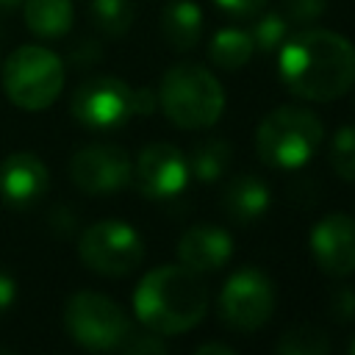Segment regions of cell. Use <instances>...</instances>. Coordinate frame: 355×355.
Segmentation results:
<instances>
[{
	"mask_svg": "<svg viewBox=\"0 0 355 355\" xmlns=\"http://www.w3.org/2000/svg\"><path fill=\"white\" fill-rule=\"evenodd\" d=\"M277 69L294 97L330 103L355 86V44L336 31L305 28L280 44Z\"/></svg>",
	"mask_w": 355,
	"mask_h": 355,
	"instance_id": "obj_1",
	"label": "cell"
},
{
	"mask_svg": "<svg viewBox=\"0 0 355 355\" xmlns=\"http://www.w3.org/2000/svg\"><path fill=\"white\" fill-rule=\"evenodd\" d=\"M136 319L158 333L178 336L197 327L208 311V291L197 272L178 263H164L147 272L133 291Z\"/></svg>",
	"mask_w": 355,
	"mask_h": 355,
	"instance_id": "obj_2",
	"label": "cell"
},
{
	"mask_svg": "<svg viewBox=\"0 0 355 355\" xmlns=\"http://www.w3.org/2000/svg\"><path fill=\"white\" fill-rule=\"evenodd\" d=\"M158 105L164 116L183 130H205L225 111V92L214 72L200 64H175L158 83Z\"/></svg>",
	"mask_w": 355,
	"mask_h": 355,
	"instance_id": "obj_3",
	"label": "cell"
},
{
	"mask_svg": "<svg viewBox=\"0 0 355 355\" xmlns=\"http://www.w3.org/2000/svg\"><path fill=\"white\" fill-rule=\"evenodd\" d=\"M324 139V125L313 111L283 105L266 114L255 130V153L275 169L305 166Z\"/></svg>",
	"mask_w": 355,
	"mask_h": 355,
	"instance_id": "obj_4",
	"label": "cell"
},
{
	"mask_svg": "<svg viewBox=\"0 0 355 355\" xmlns=\"http://www.w3.org/2000/svg\"><path fill=\"white\" fill-rule=\"evenodd\" d=\"M3 89L17 108L42 111L64 89V64L42 44H22L3 64Z\"/></svg>",
	"mask_w": 355,
	"mask_h": 355,
	"instance_id": "obj_5",
	"label": "cell"
},
{
	"mask_svg": "<svg viewBox=\"0 0 355 355\" xmlns=\"http://www.w3.org/2000/svg\"><path fill=\"white\" fill-rule=\"evenodd\" d=\"M64 327L75 344L92 352L119 349L122 338L130 330L125 311L97 291H78L67 300Z\"/></svg>",
	"mask_w": 355,
	"mask_h": 355,
	"instance_id": "obj_6",
	"label": "cell"
},
{
	"mask_svg": "<svg viewBox=\"0 0 355 355\" xmlns=\"http://www.w3.org/2000/svg\"><path fill=\"white\" fill-rule=\"evenodd\" d=\"M80 261L105 277L130 275L144 258V241L136 227L122 219H100L80 233L78 241Z\"/></svg>",
	"mask_w": 355,
	"mask_h": 355,
	"instance_id": "obj_7",
	"label": "cell"
},
{
	"mask_svg": "<svg viewBox=\"0 0 355 355\" xmlns=\"http://www.w3.org/2000/svg\"><path fill=\"white\" fill-rule=\"evenodd\" d=\"M272 311H275V286L261 269L241 266L227 277L219 294V316L227 327L239 333H255L269 322Z\"/></svg>",
	"mask_w": 355,
	"mask_h": 355,
	"instance_id": "obj_8",
	"label": "cell"
},
{
	"mask_svg": "<svg viewBox=\"0 0 355 355\" xmlns=\"http://www.w3.org/2000/svg\"><path fill=\"white\" fill-rule=\"evenodd\" d=\"M72 116L94 133H111L116 128H122L133 114V89L111 75H97L83 80L69 103Z\"/></svg>",
	"mask_w": 355,
	"mask_h": 355,
	"instance_id": "obj_9",
	"label": "cell"
},
{
	"mask_svg": "<svg viewBox=\"0 0 355 355\" xmlns=\"http://www.w3.org/2000/svg\"><path fill=\"white\" fill-rule=\"evenodd\" d=\"M69 178L86 194H111L130 183L133 161L119 144H89L72 155Z\"/></svg>",
	"mask_w": 355,
	"mask_h": 355,
	"instance_id": "obj_10",
	"label": "cell"
},
{
	"mask_svg": "<svg viewBox=\"0 0 355 355\" xmlns=\"http://www.w3.org/2000/svg\"><path fill=\"white\" fill-rule=\"evenodd\" d=\"M189 158L166 141L147 144L133 164V183L147 200H172L189 183Z\"/></svg>",
	"mask_w": 355,
	"mask_h": 355,
	"instance_id": "obj_11",
	"label": "cell"
},
{
	"mask_svg": "<svg viewBox=\"0 0 355 355\" xmlns=\"http://www.w3.org/2000/svg\"><path fill=\"white\" fill-rule=\"evenodd\" d=\"M313 263L330 277H347L355 272V219L349 214H327L311 230Z\"/></svg>",
	"mask_w": 355,
	"mask_h": 355,
	"instance_id": "obj_12",
	"label": "cell"
},
{
	"mask_svg": "<svg viewBox=\"0 0 355 355\" xmlns=\"http://www.w3.org/2000/svg\"><path fill=\"white\" fill-rule=\"evenodd\" d=\"M50 172L33 153H11L0 161V200L11 208H28L47 194Z\"/></svg>",
	"mask_w": 355,
	"mask_h": 355,
	"instance_id": "obj_13",
	"label": "cell"
},
{
	"mask_svg": "<svg viewBox=\"0 0 355 355\" xmlns=\"http://www.w3.org/2000/svg\"><path fill=\"white\" fill-rule=\"evenodd\" d=\"M233 255V239L216 225H194L178 241V258L197 275L219 272Z\"/></svg>",
	"mask_w": 355,
	"mask_h": 355,
	"instance_id": "obj_14",
	"label": "cell"
},
{
	"mask_svg": "<svg viewBox=\"0 0 355 355\" xmlns=\"http://www.w3.org/2000/svg\"><path fill=\"white\" fill-rule=\"evenodd\" d=\"M269 202H272V191L258 175H236L233 180H227L222 191V208L239 225L258 222L266 214Z\"/></svg>",
	"mask_w": 355,
	"mask_h": 355,
	"instance_id": "obj_15",
	"label": "cell"
},
{
	"mask_svg": "<svg viewBox=\"0 0 355 355\" xmlns=\"http://www.w3.org/2000/svg\"><path fill=\"white\" fill-rule=\"evenodd\" d=\"M161 33L172 50H194L202 36V8L194 0H172L161 14Z\"/></svg>",
	"mask_w": 355,
	"mask_h": 355,
	"instance_id": "obj_16",
	"label": "cell"
},
{
	"mask_svg": "<svg viewBox=\"0 0 355 355\" xmlns=\"http://www.w3.org/2000/svg\"><path fill=\"white\" fill-rule=\"evenodd\" d=\"M25 25L42 39H58L72 28V0H22Z\"/></svg>",
	"mask_w": 355,
	"mask_h": 355,
	"instance_id": "obj_17",
	"label": "cell"
},
{
	"mask_svg": "<svg viewBox=\"0 0 355 355\" xmlns=\"http://www.w3.org/2000/svg\"><path fill=\"white\" fill-rule=\"evenodd\" d=\"M252 53H255V44H252L250 31H244V28H222L214 33V39L208 44L211 61L225 72H236L244 64H250Z\"/></svg>",
	"mask_w": 355,
	"mask_h": 355,
	"instance_id": "obj_18",
	"label": "cell"
},
{
	"mask_svg": "<svg viewBox=\"0 0 355 355\" xmlns=\"http://www.w3.org/2000/svg\"><path fill=\"white\" fill-rule=\"evenodd\" d=\"M230 144L225 139H205L191 150L189 175L200 183H216L230 166Z\"/></svg>",
	"mask_w": 355,
	"mask_h": 355,
	"instance_id": "obj_19",
	"label": "cell"
},
{
	"mask_svg": "<svg viewBox=\"0 0 355 355\" xmlns=\"http://www.w3.org/2000/svg\"><path fill=\"white\" fill-rule=\"evenodd\" d=\"M275 349L280 355H324L330 349V338L316 324H294L277 338Z\"/></svg>",
	"mask_w": 355,
	"mask_h": 355,
	"instance_id": "obj_20",
	"label": "cell"
},
{
	"mask_svg": "<svg viewBox=\"0 0 355 355\" xmlns=\"http://www.w3.org/2000/svg\"><path fill=\"white\" fill-rule=\"evenodd\" d=\"M94 25L108 36H122L130 31L136 8L130 0H92L89 6Z\"/></svg>",
	"mask_w": 355,
	"mask_h": 355,
	"instance_id": "obj_21",
	"label": "cell"
},
{
	"mask_svg": "<svg viewBox=\"0 0 355 355\" xmlns=\"http://www.w3.org/2000/svg\"><path fill=\"white\" fill-rule=\"evenodd\" d=\"M288 19L283 17V11H266L255 19L250 36H252V44L255 50L261 53H275L280 50V44L288 39Z\"/></svg>",
	"mask_w": 355,
	"mask_h": 355,
	"instance_id": "obj_22",
	"label": "cell"
},
{
	"mask_svg": "<svg viewBox=\"0 0 355 355\" xmlns=\"http://www.w3.org/2000/svg\"><path fill=\"white\" fill-rule=\"evenodd\" d=\"M330 166L344 183H355V125L336 130L330 141Z\"/></svg>",
	"mask_w": 355,
	"mask_h": 355,
	"instance_id": "obj_23",
	"label": "cell"
},
{
	"mask_svg": "<svg viewBox=\"0 0 355 355\" xmlns=\"http://www.w3.org/2000/svg\"><path fill=\"white\" fill-rule=\"evenodd\" d=\"M119 349L130 352V355H155V352H166V344H164V336H158L153 330H147V333L128 330V336L122 338Z\"/></svg>",
	"mask_w": 355,
	"mask_h": 355,
	"instance_id": "obj_24",
	"label": "cell"
},
{
	"mask_svg": "<svg viewBox=\"0 0 355 355\" xmlns=\"http://www.w3.org/2000/svg\"><path fill=\"white\" fill-rule=\"evenodd\" d=\"M327 0H283V17L294 25L316 22L324 14Z\"/></svg>",
	"mask_w": 355,
	"mask_h": 355,
	"instance_id": "obj_25",
	"label": "cell"
},
{
	"mask_svg": "<svg viewBox=\"0 0 355 355\" xmlns=\"http://www.w3.org/2000/svg\"><path fill=\"white\" fill-rule=\"evenodd\" d=\"M330 308H333V316L341 319V322L355 319V291H352L349 286H341V288L333 294Z\"/></svg>",
	"mask_w": 355,
	"mask_h": 355,
	"instance_id": "obj_26",
	"label": "cell"
},
{
	"mask_svg": "<svg viewBox=\"0 0 355 355\" xmlns=\"http://www.w3.org/2000/svg\"><path fill=\"white\" fill-rule=\"evenodd\" d=\"M225 14H230V17H255V14H261V8L266 6V0H214Z\"/></svg>",
	"mask_w": 355,
	"mask_h": 355,
	"instance_id": "obj_27",
	"label": "cell"
},
{
	"mask_svg": "<svg viewBox=\"0 0 355 355\" xmlns=\"http://www.w3.org/2000/svg\"><path fill=\"white\" fill-rule=\"evenodd\" d=\"M14 300H17V280L6 269H0V316L14 305Z\"/></svg>",
	"mask_w": 355,
	"mask_h": 355,
	"instance_id": "obj_28",
	"label": "cell"
},
{
	"mask_svg": "<svg viewBox=\"0 0 355 355\" xmlns=\"http://www.w3.org/2000/svg\"><path fill=\"white\" fill-rule=\"evenodd\" d=\"M194 352H197V355H211V352H216V355H233L236 349H233L230 344H219V341H211V344H200Z\"/></svg>",
	"mask_w": 355,
	"mask_h": 355,
	"instance_id": "obj_29",
	"label": "cell"
},
{
	"mask_svg": "<svg viewBox=\"0 0 355 355\" xmlns=\"http://www.w3.org/2000/svg\"><path fill=\"white\" fill-rule=\"evenodd\" d=\"M22 0H0V8H17Z\"/></svg>",
	"mask_w": 355,
	"mask_h": 355,
	"instance_id": "obj_30",
	"label": "cell"
},
{
	"mask_svg": "<svg viewBox=\"0 0 355 355\" xmlns=\"http://www.w3.org/2000/svg\"><path fill=\"white\" fill-rule=\"evenodd\" d=\"M349 352H352V355H355V338H352V341H349Z\"/></svg>",
	"mask_w": 355,
	"mask_h": 355,
	"instance_id": "obj_31",
	"label": "cell"
}]
</instances>
